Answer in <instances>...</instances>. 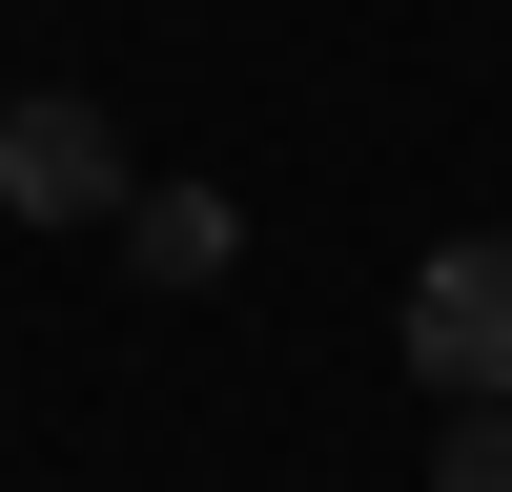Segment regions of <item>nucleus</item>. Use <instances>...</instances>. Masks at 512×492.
I'll return each instance as SVG.
<instances>
[{"label": "nucleus", "instance_id": "f257e3e1", "mask_svg": "<svg viewBox=\"0 0 512 492\" xmlns=\"http://www.w3.org/2000/svg\"><path fill=\"white\" fill-rule=\"evenodd\" d=\"M0 205H21V226H123L144 164H123V123L82 103V82H21V103H0Z\"/></svg>", "mask_w": 512, "mask_h": 492}, {"label": "nucleus", "instance_id": "f03ea898", "mask_svg": "<svg viewBox=\"0 0 512 492\" xmlns=\"http://www.w3.org/2000/svg\"><path fill=\"white\" fill-rule=\"evenodd\" d=\"M410 369H431L451 410H512V246H492V226L410 267Z\"/></svg>", "mask_w": 512, "mask_h": 492}, {"label": "nucleus", "instance_id": "7ed1b4c3", "mask_svg": "<svg viewBox=\"0 0 512 492\" xmlns=\"http://www.w3.org/2000/svg\"><path fill=\"white\" fill-rule=\"evenodd\" d=\"M226 246H246L226 185H144V205H123V267H144V287H226Z\"/></svg>", "mask_w": 512, "mask_h": 492}, {"label": "nucleus", "instance_id": "20e7f679", "mask_svg": "<svg viewBox=\"0 0 512 492\" xmlns=\"http://www.w3.org/2000/svg\"><path fill=\"white\" fill-rule=\"evenodd\" d=\"M431 492H512V410H451V472Z\"/></svg>", "mask_w": 512, "mask_h": 492}]
</instances>
